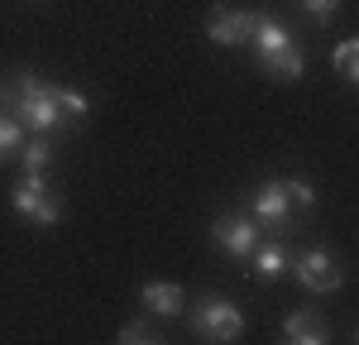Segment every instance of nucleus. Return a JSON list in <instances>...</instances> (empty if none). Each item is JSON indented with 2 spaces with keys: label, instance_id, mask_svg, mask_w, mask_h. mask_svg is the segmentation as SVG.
Segmentation results:
<instances>
[{
  "label": "nucleus",
  "instance_id": "1",
  "mask_svg": "<svg viewBox=\"0 0 359 345\" xmlns=\"http://www.w3.org/2000/svg\"><path fill=\"white\" fill-rule=\"evenodd\" d=\"M249 43H254V53H259V62H264V72H269V77H278V82H297V77L306 72L302 48H297L292 29L283 25L278 15H254Z\"/></svg>",
  "mask_w": 359,
  "mask_h": 345
},
{
  "label": "nucleus",
  "instance_id": "3",
  "mask_svg": "<svg viewBox=\"0 0 359 345\" xmlns=\"http://www.w3.org/2000/svg\"><path fill=\"white\" fill-rule=\"evenodd\" d=\"M10 206H15V216H25L34 226H57V221H62V201L48 192L43 172H25V177L10 187Z\"/></svg>",
  "mask_w": 359,
  "mask_h": 345
},
{
  "label": "nucleus",
  "instance_id": "10",
  "mask_svg": "<svg viewBox=\"0 0 359 345\" xmlns=\"http://www.w3.org/2000/svg\"><path fill=\"white\" fill-rule=\"evenodd\" d=\"M287 216H292V206H287V192H283V182H264L259 192H254V221L259 226H287Z\"/></svg>",
  "mask_w": 359,
  "mask_h": 345
},
{
  "label": "nucleus",
  "instance_id": "2",
  "mask_svg": "<svg viewBox=\"0 0 359 345\" xmlns=\"http://www.w3.org/2000/svg\"><path fill=\"white\" fill-rule=\"evenodd\" d=\"M15 115H20V125L29 135H53V130L67 125V115H62V106L53 96V82H39L29 72L15 82Z\"/></svg>",
  "mask_w": 359,
  "mask_h": 345
},
{
  "label": "nucleus",
  "instance_id": "15",
  "mask_svg": "<svg viewBox=\"0 0 359 345\" xmlns=\"http://www.w3.org/2000/svg\"><path fill=\"white\" fill-rule=\"evenodd\" d=\"M335 72L345 82H359V39H340L335 43Z\"/></svg>",
  "mask_w": 359,
  "mask_h": 345
},
{
  "label": "nucleus",
  "instance_id": "7",
  "mask_svg": "<svg viewBox=\"0 0 359 345\" xmlns=\"http://www.w3.org/2000/svg\"><path fill=\"white\" fill-rule=\"evenodd\" d=\"M211 235H216V245H221L230 259H249L254 245L264 240V226L249 221V216H221V221L211 226Z\"/></svg>",
  "mask_w": 359,
  "mask_h": 345
},
{
  "label": "nucleus",
  "instance_id": "16",
  "mask_svg": "<svg viewBox=\"0 0 359 345\" xmlns=\"http://www.w3.org/2000/svg\"><path fill=\"white\" fill-rule=\"evenodd\" d=\"M278 182H283V192H287V206H292V211H306V206L316 201V187L302 182V177H278Z\"/></svg>",
  "mask_w": 359,
  "mask_h": 345
},
{
  "label": "nucleus",
  "instance_id": "5",
  "mask_svg": "<svg viewBox=\"0 0 359 345\" xmlns=\"http://www.w3.org/2000/svg\"><path fill=\"white\" fill-rule=\"evenodd\" d=\"M287 273H292L306 292H335V288L345 283V273H340L335 255H331V250H321V245L306 250V255H297L292 264H287Z\"/></svg>",
  "mask_w": 359,
  "mask_h": 345
},
{
  "label": "nucleus",
  "instance_id": "9",
  "mask_svg": "<svg viewBox=\"0 0 359 345\" xmlns=\"http://www.w3.org/2000/svg\"><path fill=\"white\" fill-rule=\"evenodd\" d=\"M139 302H144V312H154V316H182V288L177 283H168V278H149V283L139 288Z\"/></svg>",
  "mask_w": 359,
  "mask_h": 345
},
{
  "label": "nucleus",
  "instance_id": "8",
  "mask_svg": "<svg viewBox=\"0 0 359 345\" xmlns=\"http://www.w3.org/2000/svg\"><path fill=\"white\" fill-rule=\"evenodd\" d=\"M249 264H254V278H259V283H273V278L287 273L292 250H287L283 240H259V245H254V255H249Z\"/></svg>",
  "mask_w": 359,
  "mask_h": 345
},
{
  "label": "nucleus",
  "instance_id": "11",
  "mask_svg": "<svg viewBox=\"0 0 359 345\" xmlns=\"http://www.w3.org/2000/svg\"><path fill=\"white\" fill-rule=\"evenodd\" d=\"M283 341L292 345H326L331 341V331H326V321L316 312H287L283 316Z\"/></svg>",
  "mask_w": 359,
  "mask_h": 345
},
{
  "label": "nucleus",
  "instance_id": "6",
  "mask_svg": "<svg viewBox=\"0 0 359 345\" xmlns=\"http://www.w3.org/2000/svg\"><path fill=\"white\" fill-rule=\"evenodd\" d=\"M249 29H254V10H235V5H216L206 15V39L221 48H245Z\"/></svg>",
  "mask_w": 359,
  "mask_h": 345
},
{
  "label": "nucleus",
  "instance_id": "14",
  "mask_svg": "<svg viewBox=\"0 0 359 345\" xmlns=\"http://www.w3.org/2000/svg\"><path fill=\"white\" fill-rule=\"evenodd\" d=\"M57 106H62V115L67 120H82V115H91V96L86 91H77V86H53Z\"/></svg>",
  "mask_w": 359,
  "mask_h": 345
},
{
  "label": "nucleus",
  "instance_id": "4",
  "mask_svg": "<svg viewBox=\"0 0 359 345\" xmlns=\"http://www.w3.org/2000/svg\"><path fill=\"white\" fill-rule=\"evenodd\" d=\"M192 331L201 336V341H235L240 331H245V312L230 302V297H201L196 302V312H192Z\"/></svg>",
  "mask_w": 359,
  "mask_h": 345
},
{
  "label": "nucleus",
  "instance_id": "12",
  "mask_svg": "<svg viewBox=\"0 0 359 345\" xmlns=\"http://www.w3.org/2000/svg\"><path fill=\"white\" fill-rule=\"evenodd\" d=\"M20 163H25V172H43L48 163H53V140H39L34 144H20Z\"/></svg>",
  "mask_w": 359,
  "mask_h": 345
},
{
  "label": "nucleus",
  "instance_id": "13",
  "mask_svg": "<svg viewBox=\"0 0 359 345\" xmlns=\"http://www.w3.org/2000/svg\"><path fill=\"white\" fill-rule=\"evenodd\" d=\"M20 144H25V125H20V115L0 111V163H5L10 154H20Z\"/></svg>",
  "mask_w": 359,
  "mask_h": 345
},
{
  "label": "nucleus",
  "instance_id": "18",
  "mask_svg": "<svg viewBox=\"0 0 359 345\" xmlns=\"http://www.w3.org/2000/svg\"><path fill=\"white\" fill-rule=\"evenodd\" d=\"M297 5H302V10L311 15V20H321V25H326V20H331L335 10H340V0H297Z\"/></svg>",
  "mask_w": 359,
  "mask_h": 345
},
{
  "label": "nucleus",
  "instance_id": "17",
  "mask_svg": "<svg viewBox=\"0 0 359 345\" xmlns=\"http://www.w3.org/2000/svg\"><path fill=\"white\" fill-rule=\"evenodd\" d=\"M115 341H120V345H144V341H154V331H149L144 316H135V321H125V326L115 331Z\"/></svg>",
  "mask_w": 359,
  "mask_h": 345
}]
</instances>
